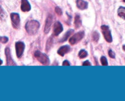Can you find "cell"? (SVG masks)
<instances>
[{
    "label": "cell",
    "mask_w": 125,
    "mask_h": 101,
    "mask_svg": "<svg viewBox=\"0 0 125 101\" xmlns=\"http://www.w3.org/2000/svg\"><path fill=\"white\" fill-rule=\"evenodd\" d=\"M74 32V30H69V31H68V32H66V33L64 34V36H63V38H62V39H61V42H65L66 40H67V39H68V38L70 37L71 35H72L73 34V33Z\"/></svg>",
    "instance_id": "15"
},
{
    "label": "cell",
    "mask_w": 125,
    "mask_h": 101,
    "mask_svg": "<svg viewBox=\"0 0 125 101\" xmlns=\"http://www.w3.org/2000/svg\"><path fill=\"white\" fill-rule=\"evenodd\" d=\"M10 19H11L12 24L13 27L15 29H18L20 25V16L16 13H12L10 14Z\"/></svg>",
    "instance_id": "5"
},
{
    "label": "cell",
    "mask_w": 125,
    "mask_h": 101,
    "mask_svg": "<svg viewBox=\"0 0 125 101\" xmlns=\"http://www.w3.org/2000/svg\"><path fill=\"white\" fill-rule=\"evenodd\" d=\"M87 56H88V53L86 52L85 50H82L79 51V56L80 58H81V59L85 58H86Z\"/></svg>",
    "instance_id": "17"
},
{
    "label": "cell",
    "mask_w": 125,
    "mask_h": 101,
    "mask_svg": "<svg viewBox=\"0 0 125 101\" xmlns=\"http://www.w3.org/2000/svg\"><path fill=\"white\" fill-rule=\"evenodd\" d=\"M53 45V39L52 38L50 37L49 39H48L47 42V44H46V47H45V49H46L47 51H49L51 47H52Z\"/></svg>",
    "instance_id": "16"
},
{
    "label": "cell",
    "mask_w": 125,
    "mask_h": 101,
    "mask_svg": "<svg viewBox=\"0 0 125 101\" xmlns=\"http://www.w3.org/2000/svg\"><path fill=\"white\" fill-rule=\"evenodd\" d=\"M34 56L37 58V60L41 64L44 65H47L49 64V58L45 55L39 51H36L34 53Z\"/></svg>",
    "instance_id": "2"
},
{
    "label": "cell",
    "mask_w": 125,
    "mask_h": 101,
    "mask_svg": "<svg viewBox=\"0 0 125 101\" xmlns=\"http://www.w3.org/2000/svg\"><path fill=\"white\" fill-rule=\"evenodd\" d=\"M40 27V24L36 20H30L28 21L25 26L26 31L30 35H34L38 32Z\"/></svg>",
    "instance_id": "1"
},
{
    "label": "cell",
    "mask_w": 125,
    "mask_h": 101,
    "mask_svg": "<svg viewBox=\"0 0 125 101\" xmlns=\"http://www.w3.org/2000/svg\"><path fill=\"white\" fill-rule=\"evenodd\" d=\"M123 1H124V2H125V0H123Z\"/></svg>",
    "instance_id": "28"
},
{
    "label": "cell",
    "mask_w": 125,
    "mask_h": 101,
    "mask_svg": "<svg viewBox=\"0 0 125 101\" xmlns=\"http://www.w3.org/2000/svg\"><path fill=\"white\" fill-rule=\"evenodd\" d=\"M55 12H56V13L58 15H62V10H61V9H60L59 7H56V8H55Z\"/></svg>",
    "instance_id": "22"
},
{
    "label": "cell",
    "mask_w": 125,
    "mask_h": 101,
    "mask_svg": "<svg viewBox=\"0 0 125 101\" xmlns=\"http://www.w3.org/2000/svg\"><path fill=\"white\" fill-rule=\"evenodd\" d=\"M21 9L23 12H28L31 10V6L28 0H21Z\"/></svg>",
    "instance_id": "10"
},
{
    "label": "cell",
    "mask_w": 125,
    "mask_h": 101,
    "mask_svg": "<svg viewBox=\"0 0 125 101\" xmlns=\"http://www.w3.org/2000/svg\"><path fill=\"white\" fill-rule=\"evenodd\" d=\"M8 38L6 36H3V37H0V42L3 44H6L8 42Z\"/></svg>",
    "instance_id": "20"
},
{
    "label": "cell",
    "mask_w": 125,
    "mask_h": 101,
    "mask_svg": "<svg viewBox=\"0 0 125 101\" xmlns=\"http://www.w3.org/2000/svg\"><path fill=\"white\" fill-rule=\"evenodd\" d=\"M5 54L6 56V61H7V65L8 66H13V65H15V63L14 61H13L12 58L11 57V55H10V49L9 48H6L5 50Z\"/></svg>",
    "instance_id": "9"
},
{
    "label": "cell",
    "mask_w": 125,
    "mask_h": 101,
    "mask_svg": "<svg viewBox=\"0 0 125 101\" xmlns=\"http://www.w3.org/2000/svg\"><path fill=\"white\" fill-rule=\"evenodd\" d=\"M2 63H3V61L0 59V65H1Z\"/></svg>",
    "instance_id": "26"
},
{
    "label": "cell",
    "mask_w": 125,
    "mask_h": 101,
    "mask_svg": "<svg viewBox=\"0 0 125 101\" xmlns=\"http://www.w3.org/2000/svg\"><path fill=\"white\" fill-rule=\"evenodd\" d=\"M118 15L119 17L125 20V7H120L118 10Z\"/></svg>",
    "instance_id": "14"
},
{
    "label": "cell",
    "mask_w": 125,
    "mask_h": 101,
    "mask_svg": "<svg viewBox=\"0 0 125 101\" xmlns=\"http://www.w3.org/2000/svg\"><path fill=\"white\" fill-rule=\"evenodd\" d=\"M84 35H85V34H84L83 31H80V32L75 34L69 39V43L72 45H75V44H77L83 38Z\"/></svg>",
    "instance_id": "4"
},
{
    "label": "cell",
    "mask_w": 125,
    "mask_h": 101,
    "mask_svg": "<svg viewBox=\"0 0 125 101\" xmlns=\"http://www.w3.org/2000/svg\"><path fill=\"white\" fill-rule=\"evenodd\" d=\"M53 21V16L52 15H48L47 18L46 19V21H45V28H44V32L45 34L49 33L50 31V28H51L52 25Z\"/></svg>",
    "instance_id": "7"
},
{
    "label": "cell",
    "mask_w": 125,
    "mask_h": 101,
    "mask_svg": "<svg viewBox=\"0 0 125 101\" xmlns=\"http://www.w3.org/2000/svg\"><path fill=\"white\" fill-rule=\"evenodd\" d=\"M69 51H70V47L68 45H64L59 49V50H58V53L60 56H63L65 54L68 53Z\"/></svg>",
    "instance_id": "11"
},
{
    "label": "cell",
    "mask_w": 125,
    "mask_h": 101,
    "mask_svg": "<svg viewBox=\"0 0 125 101\" xmlns=\"http://www.w3.org/2000/svg\"><path fill=\"white\" fill-rule=\"evenodd\" d=\"M6 17V14L4 11L3 10V9H2V8L0 6V19H4Z\"/></svg>",
    "instance_id": "21"
},
{
    "label": "cell",
    "mask_w": 125,
    "mask_h": 101,
    "mask_svg": "<svg viewBox=\"0 0 125 101\" xmlns=\"http://www.w3.org/2000/svg\"><path fill=\"white\" fill-rule=\"evenodd\" d=\"M109 55L111 58H115V53L112 51V50H110L109 51Z\"/></svg>",
    "instance_id": "23"
},
{
    "label": "cell",
    "mask_w": 125,
    "mask_h": 101,
    "mask_svg": "<svg viewBox=\"0 0 125 101\" xmlns=\"http://www.w3.org/2000/svg\"><path fill=\"white\" fill-rule=\"evenodd\" d=\"M77 6L81 10H84L88 8V3L84 0H77Z\"/></svg>",
    "instance_id": "12"
},
{
    "label": "cell",
    "mask_w": 125,
    "mask_h": 101,
    "mask_svg": "<svg viewBox=\"0 0 125 101\" xmlns=\"http://www.w3.org/2000/svg\"><path fill=\"white\" fill-rule=\"evenodd\" d=\"M123 49L124 51H125V45H123Z\"/></svg>",
    "instance_id": "27"
},
{
    "label": "cell",
    "mask_w": 125,
    "mask_h": 101,
    "mask_svg": "<svg viewBox=\"0 0 125 101\" xmlns=\"http://www.w3.org/2000/svg\"><path fill=\"white\" fill-rule=\"evenodd\" d=\"M92 39L93 40L94 42H98V40L99 39V33L96 31H94L93 32L92 34Z\"/></svg>",
    "instance_id": "18"
},
{
    "label": "cell",
    "mask_w": 125,
    "mask_h": 101,
    "mask_svg": "<svg viewBox=\"0 0 125 101\" xmlns=\"http://www.w3.org/2000/svg\"><path fill=\"white\" fill-rule=\"evenodd\" d=\"M101 28L103 36H104L106 41L109 43L112 42V37L111 32H110V30H109V26H106V25H103V26H101Z\"/></svg>",
    "instance_id": "3"
},
{
    "label": "cell",
    "mask_w": 125,
    "mask_h": 101,
    "mask_svg": "<svg viewBox=\"0 0 125 101\" xmlns=\"http://www.w3.org/2000/svg\"><path fill=\"white\" fill-rule=\"evenodd\" d=\"M101 62L102 65H103V66H107L108 65L107 59L105 58V57H104V56H102V57L101 58Z\"/></svg>",
    "instance_id": "19"
},
{
    "label": "cell",
    "mask_w": 125,
    "mask_h": 101,
    "mask_svg": "<svg viewBox=\"0 0 125 101\" xmlns=\"http://www.w3.org/2000/svg\"><path fill=\"white\" fill-rule=\"evenodd\" d=\"M62 65H63V66H70V63H69L68 61L66 60V61H64V62H63Z\"/></svg>",
    "instance_id": "25"
},
{
    "label": "cell",
    "mask_w": 125,
    "mask_h": 101,
    "mask_svg": "<svg viewBox=\"0 0 125 101\" xmlns=\"http://www.w3.org/2000/svg\"><path fill=\"white\" fill-rule=\"evenodd\" d=\"M24 49H25V44L21 42H17L15 44V50L17 58H20L21 57L23 53Z\"/></svg>",
    "instance_id": "6"
},
{
    "label": "cell",
    "mask_w": 125,
    "mask_h": 101,
    "mask_svg": "<svg viewBox=\"0 0 125 101\" xmlns=\"http://www.w3.org/2000/svg\"><path fill=\"white\" fill-rule=\"evenodd\" d=\"M74 25H75V28H79L82 25V20L80 17L79 15H77L75 17L74 20Z\"/></svg>",
    "instance_id": "13"
},
{
    "label": "cell",
    "mask_w": 125,
    "mask_h": 101,
    "mask_svg": "<svg viewBox=\"0 0 125 101\" xmlns=\"http://www.w3.org/2000/svg\"><path fill=\"white\" fill-rule=\"evenodd\" d=\"M83 66H91V63L88 61H86L83 63Z\"/></svg>",
    "instance_id": "24"
},
{
    "label": "cell",
    "mask_w": 125,
    "mask_h": 101,
    "mask_svg": "<svg viewBox=\"0 0 125 101\" xmlns=\"http://www.w3.org/2000/svg\"><path fill=\"white\" fill-rule=\"evenodd\" d=\"M63 30V28H62V25L60 22L57 21L54 24L53 26V35L58 36L59 35L60 33Z\"/></svg>",
    "instance_id": "8"
}]
</instances>
